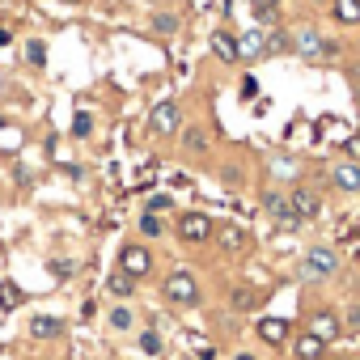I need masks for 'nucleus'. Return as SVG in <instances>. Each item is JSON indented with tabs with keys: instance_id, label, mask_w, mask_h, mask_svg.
<instances>
[{
	"instance_id": "f257e3e1",
	"label": "nucleus",
	"mask_w": 360,
	"mask_h": 360,
	"mask_svg": "<svg viewBox=\"0 0 360 360\" xmlns=\"http://www.w3.org/2000/svg\"><path fill=\"white\" fill-rule=\"evenodd\" d=\"M212 233H217V225H212V217H208V212H183V217H178V238L191 242V246L208 242Z\"/></svg>"
},
{
	"instance_id": "f03ea898",
	"label": "nucleus",
	"mask_w": 360,
	"mask_h": 360,
	"mask_svg": "<svg viewBox=\"0 0 360 360\" xmlns=\"http://www.w3.org/2000/svg\"><path fill=\"white\" fill-rule=\"evenodd\" d=\"M165 301H174V305H195L200 301V280L191 271H174L165 280Z\"/></svg>"
},
{
	"instance_id": "7ed1b4c3",
	"label": "nucleus",
	"mask_w": 360,
	"mask_h": 360,
	"mask_svg": "<svg viewBox=\"0 0 360 360\" xmlns=\"http://www.w3.org/2000/svg\"><path fill=\"white\" fill-rule=\"evenodd\" d=\"M119 271L131 276V280H144V276L153 271V255H148L144 246H123V250H119Z\"/></svg>"
},
{
	"instance_id": "20e7f679",
	"label": "nucleus",
	"mask_w": 360,
	"mask_h": 360,
	"mask_svg": "<svg viewBox=\"0 0 360 360\" xmlns=\"http://www.w3.org/2000/svg\"><path fill=\"white\" fill-rule=\"evenodd\" d=\"M339 271V255L330 250V246H314L309 255H305V276L309 280H326V276H335Z\"/></svg>"
},
{
	"instance_id": "39448f33",
	"label": "nucleus",
	"mask_w": 360,
	"mask_h": 360,
	"mask_svg": "<svg viewBox=\"0 0 360 360\" xmlns=\"http://www.w3.org/2000/svg\"><path fill=\"white\" fill-rule=\"evenodd\" d=\"M314 339H322V343H335L339 339V330H343V322H339V314L335 309H318V314H309V326H305Z\"/></svg>"
},
{
	"instance_id": "423d86ee",
	"label": "nucleus",
	"mask_w": 360,
	"mask_h": 360,
	"mask_svg": "<svg viewBox=\"0 0 360 360\" xmlns=\"http://www.w3.org/2000/svg\"><path fill=\"white\" fill-rule=\"evenodd\" d=\"M178 123H183V110H178V102H157V106H153V115H148V127H153L157 136L178 131Z\"/></svg>"
},
{
	"instance_id": "0eeeda50",
	"label": "nucleus",
	"mask_w": 360,
	"mask_h": 360,
	"mask_svg": "<svg viewBox=\"0 0 360 360\" xmlns=\"http://www.w3.org/2000/svg\"><path fill=\"white\" fill-rule=\"evenodd\" d=\"M288 212H292L297 221H309V217H318V212H322V200H318V191H309V187H297V191L288 195Z\"/></svg>"
},
{
	"instance_id": "6e6552de",
	"label": "nucleus",
	"mask_w": 360,
	"mask_h": 360,
	"mask_svg": "<svg viewBox=\"0 0 360 360\" xmlns=\"http://www.w3.org/2000/svg\"><path fill=\"white\" fill-rule=\"evenodd\" d=\"M330 183L339 187V191H360V165L356 161H339V165H330Z\"/></svg>"
},
{
	"instance_id": "1a4fd4ad",
	"label": "nucleus",
	"mask_w": 360,
	"mask_h": 360,
	"mask_svg": "<svg viewBox=\"0 0 360 360\" xmlns=\"http://www.w3.org/2000/svg\"><path fill=\"white\" fill-rule=\"evenodd\" d=\"M267 51V39H263V30H246L242 39H238V60H259Z\"/></svg>"
},
{
	"instance_id": "9d476101",
	"label": "nucleus",
	"mask_w": 360,
	"mask_h": 360,
	"mask_svg": "<svg viewBox=\"0 0 360 360\" xmlns=\"http://www.w3.org/2000/svg\"><path fill=\"white\" fill-rule=\"evenodd\" d=\"M30 335H34V339H60V335H64V322L51 318V314H34V318H30Z\"/></svg>"
},
{
	"instance_id": "9b49d317",
	"label": "nucleus",
	"mask_w": 360,
	"mask_h": 360,
	"mask_svg": "<svg viewBox=\"0 0 360 360\" xmlns=\"http://www.w3.org/2000/svg\"><path fill=\"white\" fill-rule=\"evenodd\" d=\"M330 18L339 26H360V0H330Z\"/></svg>"
},
{
	"instance_id": "f8f14e48",
	"label": "nucleus",
	"mask_w": 360,
	"mask_h": 360,
	"mask_svg": "<svg viewBox=\"0 0 360 360\" xmlns=\"http://www.w3.org/2000/svg\"><path fill=\"white\" fill-rule=\"evenodd\" d=\"M259 339L271 343V347H280V343L288 339V322H284V318H263V322H259Z\"/></svg>"
},
{
	"instance_id": "ddd939ff",
	"label": "nucleus",
	"mask_w": 360,
	"mask_h": 360,
	"mask_svg": "<svg viewBox=\"0 0 360 360\" xmlns=\"http://www.w3.org/2000/svg\"><path fill=\"white\" fill-rule=\"evenodd\" d=\"M292 356H297V360H322V356H326V343H322V339H314V335L305 330V335L292 343Z\"/></svg>"
},
{
	"instance_id": "4468645a",
	"label": "nucleus",
	"mask_w": 360,
	"mask_h": 360,
	"mask_svg": "<svg viewBox=\"0 0 360 360\" xmlns=\"http://www.w3.org/2000/svg\"><path fill=\"white\" fill-rule=\"evenodd\" d=\"M263 208H267L271 217H280L284 225H292V221H297V217L288 212V195H280V191H267V195H263Z\"/></svg>"
},
{
	"instance_id": "2eb2a0df",
	"label": "nucleus",
	"mask_w": 360,
	"mask_h": 360,
	"mask_svg": "<svg viewBox=\"0 0 360 360\" xmlns=\"http://www.w3.org/2000/svg\"><path fill=\"white\" fill-rule=\"evenodd\" d=\"M212 51H217L225 64H238V39H233V34H225V30H221V34L212 39Z\"/></svg>"
},
{
	"instance_id": "dca6fc26",
	"label": "nucleus",
	"mask_w": 360,
	"mask_h": 360,
	"mask_svg": "<svg viewBox=\"0 0 360 360\" xmlns=\"http://www.w3.org/2000/svg\"><path fill=\"white\" fill-rule=\"evenodd\" d=\"M106 288H110L115 297H131V292H136V280H131V276H123V271H115V276L106 280Z\"/></svg>"
},
{
	"instance_id": "f3484780",
	"label": "nucleus",
	"mask_w": 360,
	"mask_h": 360,
	"mask_svg": "<svg viewBox=\"0 0 360 360\" xmlns=\"http://www.w3.org/2000/svg\"><path fill=\"white\" fill-rule=\"evenodd\" d=\"M221 246H225V250H242V246H246V233H242L238 225H225V229H221Z\"/></svg>"
},
{
	"instance_id": "a211bd4d",
	"label": "nucleus",
	"mask_w": 360,
	"mask_h": 360,
	"mask_svg": "<svg viewBox=\"0 0 360 360\" xmlns=\"http://www.w3.org/2000/svg\"><path fill=\"white\" fill-rule=\"evenodd\" d=\"M0 305H5V309H13V305H22V288H18L13 280H5V284H0Z\"/></svg>"
},
{
	"instance_id": "6ab92c4d",
	"label": "nucleus",
	"mask_w": 360,
	"mask_h": 360,
	"mask_svg": "<svg viewBox=\"0 0 360 360\" xmlns=\"http://www.w3.org/2000/svg\"><path fill=\"white\" fill-rule=\"evenodd\" d=\"M110 326H115V330H131V309H127V305H115V309H110Z\"/></svg>"
},
{
	"instance_id": "aec40b11",
	"label": "nucleus",
	"mask_w": 360,
	"mask_h": 360,
	"mask_svg": "<svg viewBox=\"0 0 360 360\" xmlns=\"http://www.w3.org/2000/svg\"><path fill=\"white\" fill-rule=\"evenodd\" d=\"M140 233H144V238H157V233H161V217H157V212H144V217H140Z\"/></svg>"
},
{
	"instance_id": "412c9836",
	"label": "nucleus",
	"mask_w": 360,
	"mask_h": 360,
	"mask_svg": "<svg viewBox=\"0 0 360 360\" xmlns=\"http://www.w3.org/2000/svg\"><path fill=\"white\" fill-rule=\"evenodd\" d=\"M183 140H187V148H191V153H200V148L208 144V136H204V127H187V136H183Z\"/></svg>"
},
{
	"instance_id": "4be33fe9",
	"label": "nucleus",
	"mask_w": 360,
	"mask_h": 360,
	"mask_svg": "<svg viewBox=\"0 0 360 360\" xmlns=\"http://www.w3.org/2000/svg\"><path fill=\"white\" fill-rule=\"evenodd\" d=\"M140 352L157 356V352H161V335H157V330H144V335H140Z\"/></svg>"
},
{
	"instance_id": "5701e85b",
	"label": "nucleus",
	"mask_w": 360,
	"mask_h": 360,
	"mask_svg": "<svg viewBox=\"0 0 360 360\" xmlns=\"http://www.w3.org/2000/svg\"><path fill=\"white\" fill-rule=\"evenodd\" d=\"M233 309H255V292L250 288H233Z\"/></svg>"
},
{
	"instance_id": "b1692460",
	"label": "nucleus",
	"mask_w": 360,
	"mask_h": 360,
	"mask_svg": "<svg viewBox=\"0 0 360 360\" xmlns=\"http://www.w3.org/2000/svg\"><path fill=\"white\" fill-rule=\"evenodd\" d=\"M276 5H280V0H255V18H259V22L276 18Z\"/></svg>"
},
{
	"instance_id": "393cba45",
	"label": "nucleus",
	"mask_w": 360,
	"mask_h": 360,
	"mask_svg": "<svg viewBox=\"0 0 360 360\" xmlns=\"http://www.w3.org/2000/svg\"><path fill=\"white\" fill-rule=\"evenodd\" d=\"M153 30H157V34H174V30H178V22H174V18H165V13H157V18H153Z\"/></svg>"
},
{
	"instance_id": "a878e982",
	"label": "nucleus",
	"mask_w": 360,
	"mask_h": 360,
	"mask_svg": "<svg viewBox=\"0 0 360 360\" xmlns=\"http://www.w3.org/2000/svg\"><path fill=\"white\" fill-rule=\"evenodd\" d=\"M72 131H77V136H89V131H94V115H85V110H81V115L72 119Z\"/></svg>"
},
{
	"instance_id": "bb28decb",
	"label": "nucleus",
	"mask_w": 360,
	"mask_h": 360,
	"mask_svg": "<svg viewBox=\"0 0 360 360\" xmlns=\"http://www.w3.org/2000/svg\"><path fill=\"white\" fill-rule=\"evenodd\" d=\"M343 153H347V157H352V161L360 165V136H347V144H343Z\"/></svg>"
},
{
	"instance_id": "cd10ccee",
	"label": "nucleus",
	"mask_w": 360,
	"mask_h": 360,
	"mask_svg": "<svg viewBox=\"0 0 360 360\" xmlns=\"http://www.w3.org/2000/svg\"><path fill=\"white\" fill-rule=\"evenodd\" d=\"M26 56H30V64H43V60H47V51H43V43H30V47H26Z\"/></svg>"
},
{
	"instance_id": "c85d7f7f",
	"label": "nucleus",
	"mask_w": 360,
	"mask_h": 360,
	"mask_svg": "<svg viewBox=\"0 0 360 360\" xmlns=\"http://www.w3.org/2000/svg\"><path fill=\"white\" fill-rule=\"evenodd\" d=\"M165 208H169V195H153L148 200V212H165Z\"/></svg>"
},
{
	"instance_id": "c756f323",
	"label": "nucleus",
	"mask_w": 360,
	"mask_h": 360,
	"mask_svg": "<svg viewBox=\"0 0 360 360\" xmlns=\"http://www.w3.org/2000/svg\"><path fill=\"white\" fill-rule=\"evenodd\" d=\"M267 51H288V39H284V34H271V47H267Z\"/></svg>"
},
{
	"instance_id": "7c9ffc66",
	"label": "nucleus",
	"mask_w": 360,
	"mask_h": 360,
	"mask_svg": "<svg viewBox=\"0 0 360 360\" xmlns=\"http://www.w3.org/2000/svg\"><path fill=\"white\" fill-rule=\"evenodd\" d=\"M233 360H259V356H250V352H238V356H233Z\"/></svg>"
},
{
	"instance_id": "2f4dec72",
	"label": "nucleus",
	"mask_w": 360,
	"mask_h": 360,
	"mask_svg": "<svg viewBox=\"0 0 360 360\" xmlns=\"http://www.w3.org/2000/svg\"><path fill=\"white\" fill-rule=\"evenodd\" d=\"M5 43H9V30H5V26H0V47H5Z\"/></svg>"
},
{
	"instance_id": "473e14b6",
	"label": "nucleus",
	"mask_w": 360,
	"mask_h": 360,
	"mask_svg": "<svg viewBox=\"0 0 360 360\" xmlns=\"http://www.w3.org/2000/svg\"><path fill=\"white\" fill-rule=\"evenodd\" d=\"M356 106H360V72H356Z\"/></svg>"
},
{
	"instance_id": "72a5a7b5",
	"label": "nucleus",
	"mask_w": 360,
	"mask_h": 360,
	"mask_svg": "<svg viewBox=\"0 0 360 360\" xmlns=\"http://www.w3.org/2000/svg\"><path fill=\"white\" fill-rule=\"evenodd\" d=\"M322 360H326V356H322ZM330 360H335V356H330ZM339 360H343V356H339Z\"/></svg>"
},
{
	"instance_id": "f704fd0d",
	"label": "nucleus",
	"mask_w": 360,
	"mask_h": 360,
	"mask_svg": "<svg viewBox=\"0 0 360 360\" xmlns=\"http://www.w3.org/2000/svg\"><path fill=\"white\" fill-rule=\"evenodd\" d=\"M0 127H5V119H0Z\"/></svg>"
}]
</instances>
